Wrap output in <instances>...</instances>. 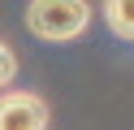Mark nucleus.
<instances>
[{
  "label": "nucleus",
  "mask_w": 134,
  "mask_h": 130,
  "mask_svg": "<svg viewBox=\"0 0 134 130\" xmlns=\"http://www.w3.org/2000/svg\"><path fill=\"white\" fill-rule=\"evenodd\" d=\"M13 74H18V56H13V48L4 39H0V91L13 82Z\"/></svg>",
  "instance_id": "obj_4"
},
{
  "label": "nucleus",
  "mask_w": 134,
  "mask_h": 130,
  "mask_svg": "<svg viewBox=\"0 0 134 130\" xmlns=\"http://www.w3.org/2000/svg\"><path fill=\"white\" fill-rule=\"evenodd\" d=\"M0 130H48V104L35 91H0Z\"/></svg>",
  "instance_id": "obj_2"
},
{
  "label": "nucleus",
  "mask_w": 134,
  "mask_h": 130,
  "mask_svg": "<svg viewBox=\"0 0 134 130\" xmlns=\"http://www.w3.org/2000/svg\"><path fill=\"white\" fill-rule=\"evenodd\" d=\"M26 26L30 35H39L48 43H69L91 26V4L87 0H30Z\"/></svg>",
  "instance_id": "obj_1"
},
{
  "label": "nucleus",
  "mask_w": 134,
  "mask_h": 130,
  "mask_svg": "<svg viewBox=\"0 0 134 130\" xmlns=\"http://www.w3.org/2000/svg\"><path fill=\"white\" fill-rule=\"evenodd\" d=\"M104 22L117 39L134 43V0H104Z\"/></svg>",
  "instance_id": "obj_3"
}]
</instances>
